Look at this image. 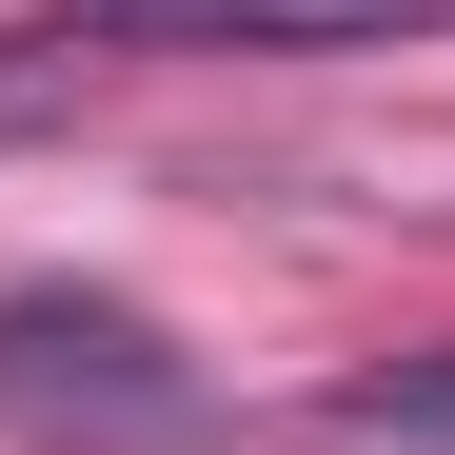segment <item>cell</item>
Returning <instances> with one entry per match:
<instances>
[{"label": "cell", "mask_w": 455, "mask_h": 455, "mask_svg": "<svg viewBox=\"0 0 455 455\" xmlns=\"http://www.w3.org/2000/svg\"><path fill=\"white\" fill-rule=\"evenodd\" d=\"M455 0H80L60 40H119V60H376V40H435Z\"/></svg>", "instance_id": "obj_2"}, {"label": "cell", "mask_w": 455, "mask_h": 455, "mask_svg": "<svg viewBox=\"0 0 455 455\" xmlns=\"http://www.w3.org/2000/svg\"><path fill=\"white\" fill-rule=\"evenodd\" d=\"M297 455H455V356H376L337 396H297Z\"/></svg>", "instance_id": "obj_3"}, {"label": "cell", "mask_w": 455, "mask_h": 455, "mask_svg": "<svg viewBox=\"0 0 455 455\" xmlns=\"http://www.w3.org/2000/svg\"><path fill=\"white\" fill-rule=\"evenodd\" d=\"M0 435L20 455H198L218 376L100 277H0Z\"/></svg>", "instance_id": "obj_1"}]
</instances>
